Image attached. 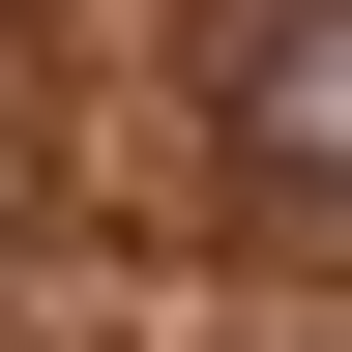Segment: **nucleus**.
<instances>
[{
    "label": "nucleus",
    "instance_id": "nucleus-1",
    "mask_svg": "<svg viewBox=\"0 0 352 352\" xmlns=\"http://www.w3.org/2000/svg\"><path fill=\"white\" fill-rule=\"evenodd\" d=\"M235 147H264V176H323V206H352V0H294V30L235 59Z\"/></svg>",
    "mask_w": 352,
    "mask_h": 352
}]
</instances>
